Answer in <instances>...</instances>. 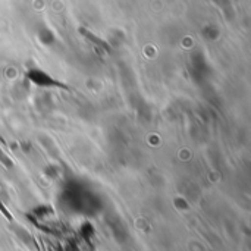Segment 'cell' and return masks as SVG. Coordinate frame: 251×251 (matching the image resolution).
<instances>
[]
</instances>
